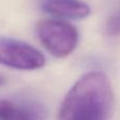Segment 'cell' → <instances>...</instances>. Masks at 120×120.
I'll use <instances>...</instances> for the list:
<instances>
[{
    "label": "cell",
    "instance_id": "1",
    "mask_svg": "<svg viewBox=\"0 0 120 120\" xmlns=\"http://www.w3.org/2000/svg\"><path fill=\"white\" fill-rule=\"evenodd\" d=\"M114 94L109 77L90 72L76 81L60 106L58 120H110Z\"/></svg>",
    "mask_w": 120,
    "mask_h": 120
},
{
    "label": "cell",
    "instance_id": "2",
    "mask_svg": "<svg viewBox=\"0 0 120 120\" xmlns=\"http://www.w3.org/2000/svg\"><path fill=\"white\" fill-rule=\"evenodd\" d=\"M36 31L44 48L58 58L68 56L78 43L77 29L65 21L45 19L38 23Z\"/></svg>",
    "mask_w": 120,
    "mask_h": 120
},
{
    "label": "cell",
    "instance_id": "3",
    "mask_svg": "<svg viewBox=\"0 0 120 120\" xmlns=\"http://www.w3.org/2000/svg\"><path fill=\"white\" fill-rule=\"evenodd\" d=\"M0 64L16 70L32 71L45 64L40 51L26 42L0 37Z\"/></svg>",
    "mask_w": 120,
    "mask_h": 120
},
{
    "label": "cell",
    "instance_id": "4",
    "mask_svg": "<svg viewBox=\"0 0 120 120\" xmlns=\"http://www.w3.org/2000/svg\"><path fill=\"white\" fill-rule=\"evenodd\" d=\"M46 111L34 102L0 100V120H45Z\"/></svg>",
    "mask_w": 120,
    "mask_h": 120
},
{
    "label": "cell",
    "instance_id": "5",
    "mask_svg": "<svg viewBox=\"0 0 120 120\" xmlns=\"http://www.w3.org/2000/svg\"><path fill=\"white\" fill-rule=\"evenodd\" d=\"M44 12L54 16L68 19H83L91 13V8L81 0H44Z\"/></svg>",
    "mask_w": 120,
    "mask_h": 120
},
{
    "label": "cell",
    "instance_id": "6",
    "mask_svg": "<svg viewBox=\"0 0 120 120\" xmlns=\"http://www.w3.org/2000/svg\"><path fill=\"white\" fill-rule=\"evenodd\" d=\"M106 32L110 35H117L120 33V19L112 17L106 22Z\"/></svg>",
    "mask_w": 120,
    "mask_h": 120
},
{
    "label": "cell",
    "instance_id": "7",
    "mask_svg": "<svg viewBox=\"0 0 120 120\" xmlns=\"http://www.w3.org/2000/svg\"><path fill=\"white\" fill-rule=\"evenodd\" d=\"M4 82H5V79H4L3 77H2L1 75H0V86H1V85H3V84H4Z\"/></svg>",
    "mask_w": 120,
    "mask_h": 120
}]
</instances>
